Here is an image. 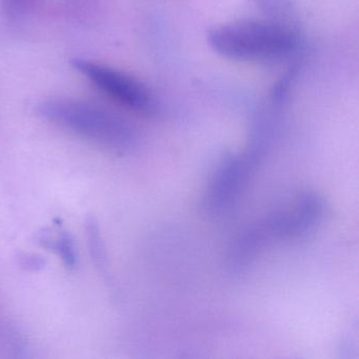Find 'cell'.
I'll list each match as a JSON object with an SVG mask.
<instances>
[{
    "label": "cell",
    "mask_w": 359,
    "mask_h": 359,
    "mask_svg": "<svg viewBox=\"0 0 359 359\" xmlns=\"http://www.w3.org/2000/svg\"><path fill=\"white\" fill-rule=\"evenodd\" d=\"M37 112L43 118L107 148L128 151L137 144V133L129 121L88 102L50 100Z\"/></svg>",
    "instance_id": "1"
},
{
    "label": "cell",
    "mask_w": 359,
    "mask_h": 359,
    "mask_svg": "<svg viewBox=\"0 0 359 359\" xmlns=\"http://www.w3.org/2000/svg\"><path fill=\"white\" fill-rule=\"evenodd\" d=\"M210 45L217 53L237 60L285 57L296 48L295 35L273 22L239 20L210 30Z\"/></svg>",
    "instance_id": "2"
},
{
    "label": "cell",
    "mask_w": 359,
    "mask_h": 359,
    "mask_svg": "<svg viewBox=\"0 0 359 359\" xmlns=\"http://www.w3.org/2000/svg\"><path fill=\"white\" fill-rule=\"evenodd\" d=\"M71 64L97 89L123 106L144 114H152L156 110V102L150 90L134 77L81 58L73 60Z\"/></svg>",
    "instance_id": "3"
},
{
    "label": "cell",
    "mask_w": 359,
    "mask_h": 359,
    "mask_svg": "<svg viewBox=\"0 0 359 359\" xmlns=\"http://www.w3.org/2000/svg\"><path fill=\"white\" fill-rule=\"evenodd\" d=\"M256 168L245 155L226 157L220 163L208 189L205 211L212 216H222L230 211L245 190Z\"/></svg>",
    "instance_id": "4"
},
{
    "label": "cell",
    "mask_w": 359,
    "mask_h": 359,
    "mask_svg": "<svg viewBox=\"0 0 359 359\" xmlns=\"http://www.w3.org/2000/svg\"><path fill=\"white\" fill-rule=\"evenodd\" d=\"M37 241L43 248L53 251L58 257L62 258L68 268H74L76 266L79 259L76 247L74 241L68 233L62 232L57 236H53L51 233L43 231L37 237Z\"/></svg>",
    "instance_id": "5"
},
{
    "label": "cell",
    "mask_w": 359,
    "mask_h": 359,
    "mask_svg": "<svg viewBox=\"0 0 359 359\" xmlns=\"http://www.w3.org/2000/svg\"><path fill=\"white\" fill-rule=\"evenodd\" d=\"M86 230H87L88 243H89L92 257L95 259L96 264L104 266V259H106L104 258V243H102L100 229H98L95 219H93V218L88 219Z\"/></svg>",
    "instance_id": "6"
},
{
    "label": "cell",
    "mask_w": 359,
    "mask_h": 359,
    "mask_svg": "<svg viewBox=\"0 0 359 359\" xmlns=\"http://www.w3.org/2000/svg\"><path fill=\"white\" fill-rule=\"evenodd\" d=\"M20 266H24L27 270L36 271L43 269L45 262L41 256L34 254H25L20 258Z\"/></svg>",
    "instance_id": "7"
},
{
    "label": "cell",
    "mask_w": 359,
    "mask_h": 359,
    "mask_svg": "<svg viewBox=\"0 0 359 359\" xmlns=\"http://www.w3.org/2000/svg\"><path fill=\"white\" fill-rule=\"evenodd\" d=\"M8 3H9V5L13 7L14 9L18 10L24 5L25 0H9Z\"/></svg>",
    "instance_id": "8"
}]
</instances>
